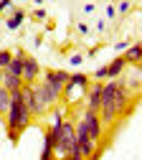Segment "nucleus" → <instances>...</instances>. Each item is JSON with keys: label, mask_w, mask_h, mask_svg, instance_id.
<instances>
[{"label": "nucleus", "mask_w": 142, "mask_h": 160, "mask_svg": "<svg viewBox=\"0 0 142 160\" xmlns=\"http://www.w3.org/2000/svg\"><path fill=\"white\" fill-rule=\"evenodd\" d=\"M33 122V117L28 114L26 104H23V92H10V104H8V112H5V130H13L18 135H23Z\"/></svg>", "instance_id": "obj_1"}, {"label": "nucleus", "mask_w": 142, "mask_h": 160, "mask_svg": "<svg viewBox=\"0 0 142 160\" xmlns=\"http://www.w3.org/2000/svg\"><path fill=\"white\" fill-rule=\"evenodd\" d=\"M56 137H53V155L56 158H66L71 152H79L76 150V130H74V122L71 119H64V122H53L51 125Z\"/></svg>", "instance_id": "obj_2"}, {"label": "nucleus", "mask_w": 142, "mask_h": 160, "mask_svg": "<svg viewBox=\"0 0 142 160\" xmlns=\"http://www.w3.org/2000/svg\"><path fill=\"white\" fill-rule=\"evenodd\" d=\"M33 92H36V99H38V104H41V109H43L46 114L51 112V107H56V104H61V97L46 84V82H36L33 84Z\"/></svg>", "instance_id": "obj_3"}, {"label": "nucleus", "mask_w": 142, "mask_h": 160, "mask_svg": "<svg viewBox=\"0 0 142 160\" xmlns=\"http://www.w3.org/2000/svg\"><path fill=\"white\" fill-rule=\"evenodd\" d=\"M81 125L86 127V132H89V137L94 140V142H101L104 125H101V119H99V112H94V109H84V114H81Z\"/></svg>", "instance_id": "obj_4"}, {"label": "nucleus", "mask_w": 142, "mask_h": 160, "mask_svg": "<svg viewBox=\"0 0 142 160\" xmlns=\"http://www.w3.org/2000/svg\"><path fill=\"white\" fill-rule=\"evenodd\" d=\"M41 82H46V84L61 97V92H64V87H66V82H69V71H64V69H46Z\"/></svg>", "instance_id": "obj_5"}, {"label": "nucleus", "mask_w": 142, "mask_h": 160, "mask_svg": "<svg viewBox=\"0 0 142 160\" xmlns=\"http://www.w3.org/2000/svg\"><path fill=\"white\" fill-rule=\"evenodd\" d=\"M38 76H41V61L36 56H26L23 58V74H20L23 84H36Z\"/></svg>", "instance_id": "obj_6"}, {"label": "nucleus", "mask_w": 142, "mask_h": 160, "mask_svg": "<svg viewBox=\"0 0 142 160\" xmlns=\"http://www.w3.org/2000/svg\"><path fill=\"white\" fill-rule=\"evenodd\" d=\"M23 104H26V109H28V114L36 119V117H43L46 112L41 109V104H38V99H36V92H33V84H23Z\"/></svg>", "instance_id": "obj_7"}, {"label": "nucleus", "mask_w": 142, "mask_h": 160, "mask_svg": "<svg viewBox=\"0 0 142 160\" xmlns=\"http://www.w3.org/2000/svg\"><path fill=\"white\" fill-rule=\"evenodd\" d=\"M101 87H104V82H91L89 89H86V109H94L99 112V104H101Z\"/></svg>", "instance_id": "obj_8"}, {"label": "nucleus", "mask_w": 142, "mask_h": 160, "mask_svg": "<svg viewBox=\"0 0 142 160\" xmlns=\"http://www.w3.org/2000/svg\"><path fill=\"white\" fill-rule=\"evenodd\" d=\"M125 71H127V61H125V56H114L112 61L107 64V79H119Z\"/></svg>", "instance_id": "obj_9"}, {"label": "nucleus", "mask_w": 142, "mask_h": 160, "mask_svg": "<svg viewBox=\"0 0 142 160\" xmlns=\"http://www.w3.org/2000/svg\"><path fill=\"white\" fill-rule=\"evenodd\" d=\"M122 56H125L127 66H140V61H142V46H140V41H132L130 48L122 53Z\"/></svg>", "instance_id": "obj_10"}, {"label": "nucleus", "mask_w": 142, "mask_h": 160, "mask_svg": "<svg viewBox=\"0 0 142 160\" xmlns=\"http://www.w3.org/2000/svg\"><path fill=\"white\" fill-rule=\"evenodd\" d=\"M26 18H28V13H26V10H20V8L10 10V15L5 18V26H8V31H18L20 26L26 23Z\"/></svg>", "instance_id": "obj_11"}, {"label": "nucleus", "mask_w": 142, "mask_h": 160, "mask_svg": "<svg viewBox=\"0 0 142 160\" xmlns=\"http://www.w3.org/2000/svg\"><path fill=\"white\" fill-rule=\"evenodd\" d=\"M0 87H5L8 92H18V89H23V79H20V76H10V74H5Z\"/></svg>", "instance_id": "obj_12"}, {"label": "nucleus", "mask_w": 142, "mask_h": 160, "mask_svg": "<svg viewBox=\"0 0 142 160\" xmlns=\"http://www.w3.org/2000/svg\"><path fill=\"white\" fill-rule=\"evenodd\" d=\"M8 104H10V92H8L5 87H0V117H5Z\"/></svg>", "instance_id": "obj_13"}, {"label": "nucleus", "mask_w": 142, "mask_h": 160, "mask_svg": "<svg viewBox=\"0 0 142 160\" xmlns=\"http://www.w3.org/2000/svg\"><path fill=\"white\" fill-rule=\"evenodd\" d=\"M10 58H13V51H8V48H0V69H8V64H10Z\"/></svg>", "instance_id": "obj_14"}, {"label": "nucleus", "mask_w": 142, "mask_h": 160, "mask_svg": "<svg viewBox=\"0 0 142 160\" xmlns=\"http://www.w3.org/2000/svg\"><path fill=\"white\" fill-rule=\"evenodd\" d=\"M114 10H117V15H127L132 10V3H130V0H119V3L114 5Z\"/></svg>", "instance_id": "obj_15"}, {"label": "nucleus", "mask_w": 142, "mask_h": 160, "mask_svg": "<svg viewBox=\"0 0 142 160\" xmlns=\"http://www.w3.org/2000/svg\"><path fill=\"white\" fill-rule=\"evenodd\" d=\"M31 18H33L36 23H43L46 18H48V13H46V8H36V10L31 13Z\"/></svg>", "instance_id": "obj_16"}, {"label": "nucleus", "mask_w": 142, "mask_h": 160, "mask_svg": "<svg viewBox=\"0 0 142 160\" xmlns=\"http://www.w3.org/2000/svg\"><path fill=\"white\" fill-rule=\"evenodd\" d=\"M91 79H94V82H107V64H104V66H99V69L91 74Z\"/></svg>", "instance_id": "obj_17"}, {"label": "nucleus", "mask_w": 142, "mask_h": 160, "mask_svg": "<svg viewBox=\"0 0 142 160\" xmlns=\"http://www.w3.org/2000/svg\"><path fill=\"white\" fill-rule=\"evenodd\" d=\"M130 43H132V41H127V38H122V41H117V43H114V51H117V53H125V51L130 48Z\"/></svg>", "instance_id": "obj_18"}, {"label": "nucleus", "mask_w": 142, "mask_h": 160, "mask_svg": "<svg viewBox=\"0 0 142 160\" xmlns=\"http://www.w3.org/2000/svg\"><path fill=\"white\" fill-rule=\"evenodd\" d=\"M69 64L71 66H81V64H84V53H71L69 56Z\"/></svg>", "instance_id": "obj_19"}, {"label": "nucleus", "mask_w": 142, "mask_h": 160, "mask_svg": "<svg viewBox=\"0 0 142 160\" xmlns=\"http://www.w3.org/2000/svg\"><path fill=\"white\" fill-rule=\"evenodd\" d=\"M8 10H13V0H0V15Z\"/></svg>", "instance_id": "obj_20"}, {"label": "nucleus", "mask_w": 142, "mask_h": 160, "mask_svg": "<svg viewBox=\"0 0 142 160\" xmlns=\"http://www.w3.org/2000/svg\"><path fill=\"white\" fill-rule=\"evenodd\" d=\"M5 132H8V140H10V142H13V145H18L20 135H18V132H13V130H5Z\"/></svg>", "instance_id": "obj_21"}, {"label": "nucleus", "mask_w": 142, "mask_h": 160, "mask_svg": "<svg viewBox=\"0 0 142 160\" xmlns=\"http://www.w3.org/2000/svg\"><path fill=\"white\" fill-rule=\"evenodd\" d=\"M107 18H109V21H114V18H117V10H114V5H107Z\"/></svg>", "instance_id": "obj_22"}, {"label": "nucleus", "mask_w": 142, "mask_h": 160, "mask_svg": "<svg viewBox=\"0 0 142 160\" xmlns=\"http://www.w3.org/2000/svg\"><path fill=\"white\" fill-rule=\"evenodd\" d=\"M56 160H84L79 152H71V155H66V158H56Z\"/></svg>", "instance_id": "obj_23"}, {"label": "nucleus", "mask_w": 142, "mask_h": 160, "mask_svg": "<svg viewBox=\"0 0 142 160\" xmlns=\"http://www.w3.org/2000/svg\"><path fill=\"white\" fill-rule=\"evenodd\" d=\"M76 31H79L81 36H86V33H89V26H86V23H79V26H76Z\"/></svg>", "instance_id": "obj_24"}, {"label": "nucleus", "mask_w": 142, "mask_h": 160, "mask_svg": "<svg viewBox=\"0 0 142 160\" xmlns=\"http://www.w3.org/2000/svg\"><path fill=\"white\" fill-rule=\"evenodd\" d=\"M84 13H94V3H86L84 5Z\"/></svg>", "instance_id": "obj_25"}, {"label": "nucleus", "mask_w": 142, "mask_h": 160, "mask_svg": "<svg viewBox=\"0 0 142 160\" xmlns=\"http://www.w3.org/2000/svg\"><path fill=\"white\" fill-rule=\"evenodd\" d=\"M31 3H36L38 8H43V0H31Z\"/></svg>", "instance_id": "obj_26"}, {"label": "nucleus", "mask_w": 142, "mask_h": 160, "mask_svg": "<svg viewBox=\"0 0 142 160\" xmlns=\"http://www.w3.org/2000/svg\"><path fill=\"white\" fill-rule=\"evenodd\" d=\"M3 76H5V71H3V69H0V84H3Z\"/></svg>", "instance_id": "obj_27"}, {"label": "nucleus", "mask_w": 142, "mask_h": 160, "mask_svg": "<svg viewBox=\"0 0 142 160\" xmlns=\"http://www.w3.org/2000/svg\"><path fill=\"white\" fill-rule=\"evenodd\" d=\"M130 3H132V5H135V3H137V0H130Z\"/></svg>", "instance_id": "obj_28"}, {"label": "nucleus", "mask_w": 142, "mask_h": 160, "mask_svg": "<svg viewBox=\"0 0 142 160\" xmlns=\"http://www.w3.org/2000/svg\"><path fill=\"white\" fill-rule=\"evenodd\" d=\"M20 3H26V0H20Z\"/></svg>", "instance_id": "obj_29"}]
</instances>
